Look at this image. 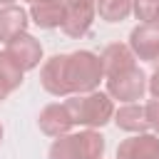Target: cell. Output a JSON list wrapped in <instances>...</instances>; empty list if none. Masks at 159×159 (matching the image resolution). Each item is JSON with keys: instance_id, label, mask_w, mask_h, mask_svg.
Segmentation results:
<instances>
[{"instance_id": "6da1fadb", "label": "cell", "mask_w": 159, "mask_h": 159, "mask_svg": "<svg viewBox=\"0 0 159 159\" xmlns=\"http://www.w3.org/2000/svg\"><path fill=\"white\" fill-rule=\"evenodd\" d=\"M102 80H104L102 60L99 55L89 50H77L70 55H52L40 70V82L45 92H50L52 97L94 92Z\"/></svg>"}, {"instance_id": "7a4b0ae2", "label": "cell", "mask_w": 159, "mask_h": 159, "mask_svg": "<svg viewBox=\"0 0 159 159\" xmlns=\"http://www.w3.org/2000/svg\"><path fill=\"white\" fill-rule=\"evenodd\" d=\"M72 127L84 129H99L114 117V102L107 92H84V94H70L62 102Z\"/></svg>"}, {"instance_id": "3957f363", "label": "cell", "mask_w": 159, "mask_h": 159, "mask_svg": "<svg viewBox=\"0 0 159 159\" xmlns=\"http://www.w3.org/2000/svg\"><path fill=\"white\" fill-rule=\"evenodd\" d=\"M104 137L97 129H80L57 137L50 144L47 159H102Z\"/></svg>"}, {"instance_id": "277c9868", "label": "cell", "mask_w": 159, "mask_h": 159, "mask_svg": "<svg viewBox=\"0 0 159 159\" xmlns=\"http://www.w3.org/2000/svg\"><path fill=\"white\" fill-rule=\"evenodd\" d=\"M104 82H107V94L112 99H119L122 104L139 102L147 92V75L137 65L129 67V70H122L117 75L104 77Z\"/></svg>"}, {"instance_id": "5b68a950", "label": "cell", "mask_w": 159, "mask_h": 159, "mask_svg": "<svg viewBox=\"0 0 159 159\" xmlns=\"http://www.w3.org/2000/svg\"><path fill=\"white\" fill-rule=\"evenodd\" d=\"M94 0H67L60 27L67 37H84L94 22Z\"/></svg>"}, {"instance_id": "8992f818", "label": "cell", "mask_w": 159, "mask_h": 159, "mask_svg": "<svg viewBox=\"0 0 159 159\" xmlns=\"http://www.w3.org/2000/svg\"><path fill=\"white\" fill-rule=\"evenodd\" d=\"M127 47L132 50L134 60L159 62V25L157 22H139L129 32Z\"/></svg>"}, {"instance_id": "52a82bcc", "label": "cell", "mask_w": 159, "mask_h": 159, "mask_svg": "<svg viewBox=\"0 0 159 159\" xmlns=\"http://www.w3.org/2000/svg\"><path fill=\"white\" fill-rule=\"evenodd\" d=\"M5 52L27 72V70H35L42 60V45L37 37H32L30 32H22L17 37H12L7 45H5Z\"/></svg>"}, {"instance_id": "ba28073f", "label": "cell", "mask_w": 159, "mask_h": 159, "mask_svg": "<svg viewBox=\"0 0 159 159\" xmlns=\"http://www.w3.org/2000/svg\"><path fill=\"white\" fill-rule=\"evenodd\" d=\"M117 159H159V137L152 132L127 137L117 147Z\"/></svg>"}, {"instance_id": "9c48e42d", "label": "cell", "mask_w": 159, "mask_h": 159, "mask_svg": "<svg viewBox=\"0 0 159 159\" xmlns=\"http://www.w3.org/2000/svg\"><path fill=\"white\" fill-rule=\"evenodd\" d=\"M65 2L67 0H37L30 5V17L37 27L42 30H52L62 25V15H65Z\"/></svg>"}, {"instance_id": "30bf717a", "label": "cell", "mask_w": 159, "mask_h": 159, "mask_svg": "<svg viewBox=\"0 0 159 159\" xmlns=\"http://www.w3.org/2000/svg\"><path fill=\"white\" fill-rule=\"evenodd\" d=\"M37 124H40V129H42L47 137H52V139H57V137H62V134H67V132L72 129V122H70L62 102L47 104V107L40 112Z\"/></svg>"}, {"instance_id": "8fae6325", "label": "cell", "mask_w": 159, "mask_h": 159, "mask_svg": "<svg viewBox=\"0 0 159 159\" xmlns=\"http://www.w3.org/2000/svg\"><path fill=\"white\" fill-rule=\"evenodd\" d=\"M27 10L20 5H5L0 7V42H10L12 37L27 32Z\"/></svg>"}, {"instance_id": "7c38bea8", "label": "cell", "mask_w": 159, "mask_h": 159, "mask_svg": "<svg viewBox=\"0 0 159 159\" xmlns=\"http://www.w3.org/2000/svg\"><path fill=\"white\" fill-rule=\"evenodd\" d=\"M99 60H102L104 77H109V75H117V72H122V70H129V67H134V65H137V62H134V55H132V50H129L127 45H122V42H112V45H107V47L102 50Z\"/></svg>"}, {"instance_id": "4fadbf2b", "label": "cell", "mask_w": 159, "mask_h": 159, "mask_svg": "<svg viewBox=\"0 0 159 159\" xmlns=\"http://www.w3.org/2000/svg\"><path fill=\"white\" fill-rule=\"evenodd\" d=\"M114 124L119 127V129H124V132H132V134H142V132H147L149 127H147V114H144V104H137V102H132V104H122L119 109H114Z\"/></svg>"}, {"instance_id": "5bb4252c", "label": "cell", "mask_w": 159, "mask_h": 159, "mask_svg": "<svg viewBox=\"0 0 159 159\" xmlns=\"http://www.w3.org/2000/svg\"><path fill=\"white\" fill-rule=\"evenodd\" d=\"M22 75H25V70L2 50L0 52V87L10 94V92H15L20 84H22Z\"/></svg>"}, {"instance_id": "9a60e30c", "label": "cell", "mask_w": 159, "mask_h": 159, "mask_svg": "<svg viewBox=\"0 0 159 159\" xmlns=\"http://www.w3.org/2000/svg\"><path fill=\"white\" fill-rule=\"evenodd\" d=\"M94 10L104 22H122L132 15V0H94Z\"/></svg>"}, {"instance_id": "2e32d148", "label": "cell", "mask_w": 159, "mask_h": 159, "mask_svg": "<svg viewBox=\"0 0 159 159\" xmlns=\"http://www.w3.org/2000/svg\"><path fill=\"white\" fill-rule=\"evenodd\" d=\"M132 12L139 22H154L159 15V0H132Z\"/></svg>"}, {"instance_id": "e0dca14e", "label": "cell", "mask_w": 159, "mask_h": 159, "mask_svg": "<svg viewBox=\"0 0 159 159\" xmlns=\"http://www.w3.org/2000/svg\"><path fill=\"white\" fill-rule=\"evenodd\" d=\"M144 114H147V127L152 134L159 137V99H152L144 104Z\"/></svg>"}, {"instance_id": "ac0fdd59", "label": "cell", "mask_w": 159, "mask_h": 159, "mask_svg": "<svg viewBox=\"0 0 159 159\" xmlns=\"http://www.w3.org/2000/svg\"><path fill=\"white\" fill-rule=\"evenodd\" d=\"M147 92L152 94V99H159V62H157V70L152 72V77H147Z\"/></svg>"}, {"instance_id": "d6986e66", "label": "cell", "mask_w": 159, "mask_h": 159, "mask_svg": "<svg viewBox=\"0 0 159 159\" xmlns=\"http://www.w3.org/2000/svg\"><path fill=\"white\" fill-rule=\"evenodd\" d=\"M12 2H15V0H0V5H2V7H5V5H12Z\"/></svg>"}, {"instance_id": "ffe728a7", "label": "cell", "mask_w": 159, "mask_h": 159, "mask_svg": "<svg viewBox=\"0 0 159 159\" xmlns=\"http://www.w3.org/2000/svg\"><path fill=\"white\" fill-rule=\"evenodd\" d=\"M5 97H7V92H5V89H2V87H0V102H2V99H5Z\"/></svg>"}, {"instance_id": "44dd1931", "label": "cell", "mask_w": 159, "mask_h": 159, "mask_svg": "<svg viewBox=\"0 0 159 159\" xmlns=\"http://www.w3.org/2000/svg\"><path fill=\"white\" fill-rule=\"evenodd\" d=\"M0 142H2V124H0Z\"/></svg>"}, {"instance_id": "7402d4cb", "label": "cell", "mask_w": 159, "mask_h": 159, "mask_svg": "<svg viewBox=\"0 0 159 159\" xmlns=\"http://www.w3.org/2000/svg\"><path fill=\"white\" fill-rule=\"evenodd\" d=\"M154 22H157V25H159V15H157V20H154Z\"/></svg>"}, {"instance_id": "603a6c76", "label": "cell", "mask_w": 159, "mask_h": 159, "mask_svg": "<svg viewBox=\"0 0 159 159\" xmlns=\"http://www.w3.org/2000/svg\"><path fill=\"white\" fill-rule=\"evenodd\" d=\"M27 2H37V0H27Z\"/></svg>"}]
</instances>
